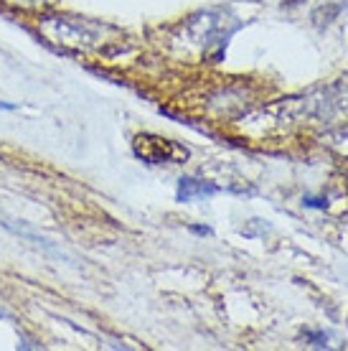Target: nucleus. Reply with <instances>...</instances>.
<instances>
[{
    "instance_id": "nucleus-4",
    "label": "nucleus",
    "mask_w": 348,
    "mask_h": 351,
    "mask_svg": "<svg viewBox=\"0 0 348 351\" xmlns=\"http://www.w3.org/2000/svg\"><path fill=\"white\" fill-rule=\"evenodd\" d=\"M0 227H5L8 232H13V234H18V237H23V239H28V242H34V245H38V247H44V250H49V252H53V247L46 242L44 237H36L34 232H28V229H23V227H18V224H13V219H8L5 214H0Z\"/></svg>"
},
{
    "instance_id": "nucleus-6",
    "label": "nucleus",
    "mask_w": 348,
    "mask_h": 351,
    "mask_svg": "<svg viewBox=\"0 0 348 351\" xmlns=\"http://www.w3.org/2000/svg\"><path fill=\"white\" fill-rule=\"evenodd\" d=\"M0 110H8V112H13V110H16V105H10V102H0Z\"/></svg>"
},
{
    "instance_id": "nucleus-1",
    "label": "nucleus",
    "mask_w": 348,
    "mask_h": 351,
    "mask_svg": "<svg viewBox=\"0 0 348 351\" xmlns=\"http://www.w3.org/2000/svg\"><path fill=\"white\" fill-rule=\"evenodd\" d=\"M132 148L148 163H181V160L188 158V150L183 145L168 141V138H160V135H150V132L138 135Z\"/></svg>"
},
{
    "instance_id": "nucleus-5",
    "label": "nucleus",
    "mask_w": 348,
    "mask_h": 351,
    "mask_svg": "<svg viewBox=\"0 0 348 351\" xmlns=\"http://www.w3.org/2000/svg\"><path fill=\"white\" fill-rule=\"evenodd\" d=\"M308 341H310V346H318V349L333 346V343H331V336H328V334H308Z\"/></svg>"
},
{
    "instance_id": "nucleus-3",
    "label": "nucleus",
    "mask_w": 348,
    "mask_h": 351,
    "mask_svg": "<svg viewBox=\"0 0 348 351\" xmlns=\"http://www.w3.org/2000/svg\"><path fill=\"white\" fill-rule=\"evenodd\" d=\"M216 184H211V181H201V178H191V176H186L178 181V202H193V199H206V196H214L219 193Z\"/></svg>"
},
{
    "instance_id": "nucleus-2",
    "label": "nucleus",
    "mask_w": 348,
    "mask_h": 351,
    "mask_svg": "<svg viewBox=\"0 0 348 351\" xmlns=\"http://www.w3.org/2000/svg\"><path fill=\"white\" fill-rule=\"evenodd\" d=\"M51 26H56V31H51L53 41L61 44H74V46H89L95 44L97 36L92 34L95 26L87 21H69V18H56L51 21Z\"/></svg>"
},
{
    "instance_id": "nucleus-7",
    "label": "nucleus",
    "mask_w": 348,
    "mask_h": 351,
    "mask_svg": "<svg viewBox=\"0 0 348 351\" xmlns=\"http://www.w3.org/2000/svg\"><path fill=\"white\" fill-rule=\"evenodd\" d=\"M193 232H199V234H209V229L206 227H193Z\"/></svg>"
}]
</instances>
